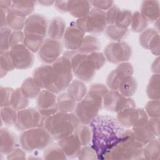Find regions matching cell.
<instances>
[{
	"label": "cell",
	"instance_id": "6da1fadb",
	"mask_svg": "<svg viewBox=\"0 0 160 160\" xmlns=\"http://www.w3.org/2000/svg\"><path fill=\"white\" fill-rule=\"evenodd\" d=\"M92 133L91 147L98 159H104L121 141L126 139L129 130L125 129L116 118L109 115L97 116L89 124Z\"/></svg>",
	"mask_w": 160,
	"mask_h": 160
},
{
	"label": "cell",
	"instance_id": "7a4b0ae2",
	"mask_svg": "<svg viewBox=\"0 0 160 160\" xmlns=\"http://www.w3.org/2000/svg\"><path fill=\"white\" fill-rule=\"evenodd\" d=\"M108 91L107 88L101 84H94L89 88L88 93L77 104L74 110V114L80 122L89 124L98 115L103 98Z\"/></svg>",
	"mask_w": 160,
	"mask_h": 160
},
{
	"label": "cell",
	"instance_id": "3957f363",
	"mask_svg": "<svg viewBox=\"0 0 160 160\" xmlns=\"http://www.w3.org/2000/svg\"><path fill=\"white\" fill-rule=\"evenodd\" d=\"M79 123L75 114L59 112L44 118L43 128L52 138L59 140L74 132Z\"/></svg>",
	"mask_w": 160,
	"mask_h": 160
},
{
	"label": "cell",
	"instance_id": "277c9868",
	"mask_svg": "<svg viewBox=\"0 0 160 160\" xmlns=\"http://www.w3.org/2000/svg\"><path fill=\"white\" fill-rule=\"evenodd\" d=\"M33 78L41 88L52 93H59L68 86L72 76V74H59L52 66L44 65L34 70Z\"/></svg>",
	"mask_w": 160,
	"mask_h": 160
},
{
	"label": "cell",
	"instance_id": "5b68a950",
	"mask_svg": "<svg viewBox=\"0 0 160 160\" xmlns=\"http://www.w3.org/2000/svg\"><path fill=\"white\" fill-rule=\"evenodd\" d=\"M142 144L135 136L133 132L129 130L128 136L118 143L106 156L109 159H139L142 156Z\"/></svg>",
	"mask_w": 160,
	"mask_h": 160
},
{
	"label": "cell",
	"instance_id": "8992f818",
	"mask_svg": "<svg viewBox=\"0 0 160 160\" xmlns=\"http://www.w3.org/2000/svg\"><path fill=\"white\" fill-rule=\"evenodd\" d=\"M51 139V136L43 127H38L24 131L19 138V142L24 150L32 151L44 148Z\"/></svg>",
	"mask_w": 160,
	"mask_h": 160
},
{
	"label": "cell",
	"instance_id": "52a82bcc",
	"mask_svg": "<svg viewBox=\"0 0 160 160\" xmlns=\"http://www.w3.org/2000/svg\"><path fill=\"white\" fill-rule=\"evenodd\" d=\"M65 54L70 58L72 72L79 80L89 82L92 79L96 69L88 54L71 50Z\"/></svg>",
	"mask_w": 160,
	"mask_h": 160
},
{
	"label": "cell",
	"instance_id": "ba28073f",
	"mask_svg": "<svg viewBox=\"0 0 160 160\" xmlns=\"http://www.w3.org/2000/svg\"><path fill=\"white\" fill-rule=\"evenodd\" d=\"M76 24L84 32H101L106 28V12L96 8L91 9L86 16L78 19Z\"/></svg>",
	"mask_w": 160,
	"mask_h": 160
},
{
	"label": "cell",
	"instance_id": "9c48e42d",
	"mask_svg": "<svg viewBox=\"0 0 160 160\" xmlns=\"http://www.w3.org/2000/svg\"><path fill=\"white\" fill-rule=\"evenodd\" d=\"M118 122L124 128H136L146 124L148 116L143 109L128 108L118 112L116 117Z\"/></svg>",
	"mask_w": 160,
	"mask_h": 160
},
{
	"label": "cell",
	"instance_id": "30bf717a",
	"mask_svg": "<svg viewBox=\"0 0 160 160\" xmlns=\"http://www.w3.org/2000/svg\"><path fill=\"white\" fill-rule=\"evenodd\" d=\"M44 117L38 110L33 108L23 109L17 113L15 126L19 131H26L29 129L43 127Z\"/></svg>",
	"mask_w": 160,
	"mask_h": 160
},
{
	"label": "cell",
	"instance_id": "8fae6325",
	"mask_svg": "<svg viewBox=\"0 0 160 160\" xmlns=\"http://www.w3.org/2000/svg\"><path fill=\"white\" fill-rule=\"evenodd\" d=\"M102 102L107 110L116 112L135 107V102L132 99L114 90L108 91L105 94Z\"/></svg>",
	"mask_w": 160,
	"mask_h": 160
},
{
	"label": "cell",
	"instance_id": "7c38bea8",
	"mask_svg": "<svg viewBox=\"0 0 160 160\" xmlns=\"http://www.w3.org/2000/svg\"><path fill=\"white\" fill-rule=\"evenodd\" d=\"M105 58L113 63L126 62L131 55V48L126 42H112L108 44L104 51Z\"/></svg>",
	"mask_w": 160,
	"mask_h": 160
},
{
	"label": "cell",
	"instance_id": "4fadbf2b",
	"mask_svg": "<svg viewBox=\"0 0 160 160\" xmlns=\"http://www.w3.org/2000/svg\"><path fill=\"white\" fill-rule=\"evenodd\" d=\"M9 53L15 68L22 69L32 66L33 54L24 44H19L11 47Z\"/></svg>",
	"mask_w": 160,
	"mask_h": 160
},
{
	"label": "cell",
	"instance_id": "5bb4252c",
	"mask_svg": "<svg viewBox=\"0 0 160 160\" xmlns=\"http://www.w3.org/2000/svg\"><path fill=\"white\" fill-rule=\"evenodd\" d=\"M62 50V44L58 40L47 39L43 41L39 49L38 56L42 62L53 63L59 58Z\"/></svg>",
	"mask_w": 160,
	"mask_h": 160
},
{
	"label": "cell",
	"instance_id": "9a60e30c",
	"mask_svg": "<svg viewBox=\"0 0 160 160\" xmlns=\"http://www.w3.org/2000/svg\"><path fill=\"white\" fill-rule=\"evenodd\" d=\"M132 131L136 138L145 146L159 136V118H151L146 124L132 128Z\"/></svg>",
	"mask_w": 160,
	"mask_h": 160
},
{
	"label": "cell",
	"instance_id": "2e32d148",
	"mask_svg": "<svg viewBox=\"0 0 160 160\" xmlns=\"http://www.w3.org/2000/svg\"><path fill=\"white\" fill-rule=\"evenodd\" d=\"M36 102L38 111L44 118L54 114L59 110L56 96L49 91H41Z\"/></svg>",
	"mask_w": 160,
	"mask_h": 160
},
{
	"label": "cell",
	"instance_id": "e0dca14e",
	"mask_svg": "<svg viewBox=\"0 0 160 160\" xmlns=\"http://www.w3.org/2000/svg\"><path fill=\"white\" fill-rule=\"evenodd\" d=\"M48 22L46 19L41 14H33L28 18L24 27V34H36L43 37L47 31Z\"/></svg>",
	"mask_w": 160,
	"mask_h": 160
},
{
	"label": "cell",
	"instance_id": "ac0fdd59",
	"mask_svg": "<svg viewBox=\"0 0 160 160\" xmlns=\"http://www.w3.org/2000/svg\"><path fill=\"white\" fill-rule=\"evenodd\" d=\"M84 32L77 26L76 22L71 25L64 32L63 42L65 47L71 51L78 49L84 38Z\"/></svg>",
	"mask_w": 160,
	"mask_h": 160
},
{
	"label": "cell",
	"instance_id": "d6986e66",
	"mask_svg": "<svg viewBox=\"0 0 160 160\" xmlns=\"http://www.w3.org/2000/svg\"><path fill=\"white\" fill-rule=\"evenodd\" d=\"M58 146L61 148L66 156L76 158L79 156L81 149V144L74 133L58 141Z\"/></svg>",
	"mask_w": 160,
	"mask_h": 160
},
{
	"label": "cell",
	"instance_id": "ffe728a7",
	"mask_svg": "<svg viewBox=\"0 0 160 160\" xmlns=\"http://www.w3.org/2000/svg\"><path fill=\"white\" fill-rule=\"evenodd\" d=\"M159 36L156 29H148L144 31L139 37V42L142 47L150 49L152 53L159 56Z\"/></svg>",
	"mask_w": 160,
	"mask_h": 160
},
{
	"label": "cell",
	"instance_id": "44dd1931",
	"mask_svg": "<svg viewBox=\"0 0 160 160\" xmlns=\"http://www.w3.org/2000/svg\"><path fill=\"white\" fill-rule=\"evenodd\" d=\"M17 145V139L14 134L7 129L1 130V152L3 154H9Z\"/></svg>",
	"mask_w": 160,
	"mask_h": 160
},
{
	"label": "cell",
	"instance_id": "7402d4cb",
	"mask_svg": "<svg viewBox=\"0 0 160 160\" xmlns=\"http://www.w3.org/2000/svg\"><path fill=\"white\" fill-rule=\"evenodd\" d=\"M91 10V4L88 1H68V11L74 17L79 19L86 16Z\"/></svg>",
	"mask_w": 160,
	"mask_h": 160
},
{
	"label": "cell",
	"instance_id": "603a6c76",
	"mask_svg": "<svg viewBox=\"0 0 160 160\" xmlns=\"http://www.w3.org/2000/svg\"><path fill=\"white\" fill-rule=\"evenodd\" d=\"M66 23L61 18H54L49 25L48 34L51 39L58 40L61 38L65 32Z\"/></svg>",
	"mask_w": 160,
	"mask_h": 160
},
{
	"label": "cell",
	"instance_id": "cb8c5ba5",
	"mask_svg": "<svg viewBox=\"0 0 160 160\" xmlns=\"http://www.w3.org/2000/svg\"><path fill=\"white\" fill-rule=\"evenodd\" d=\"M159 4L158 1H146L141 5V14L148 21H156L159 17Z\"/></svg>",
	"mask_w": 160,
	"mask_h": 160
},
{
	"label": "cell",
	"instance_id": "d4e9b609",
	"mask_svg": "<svg viewBox=\"0 0 160 160\" xmlns=\"http://www.w3.org/2000/svg\"><path fill=\"white\" fill-rule=\"evenodd\" d=\"M54 70L61 75H71L72 74V68L70 58L64 54L62 57L59 58L54 61L52 66Z\"/></svg>",
	"mask_w": 160,
	"mask_h": 160
},
{
	"label": "cell",
	"instance_id": "484cf974",
	"mask_svg": "<svg viewBox=\"0 0 160 160\" xmlns=\"http://www.w3.org/2000/svg\"><path fill=\"white\" fill-rule=\"evenodd\" d=\"M100 48L101 43L96 37L87 36L84 38L81 46L78 50L79 52L88 54L96 52Z\"/></svg>",
	"mask_w": 160,
	"mask_h": 160
},
{
	"label": "cell",
	"instance_id": "4316f807",
	"mask_svg": "<svg viewBox=\"0 0 160 160\" xmlns=\"http://www.w3.org/2000/svg\"><path fill=\"white\" fill-rule=\"evenodd\" d=\"M67 92L75 101L79 102L86 94V87L81 81L75 80L68 85Z\"/></svg>",
	"mask_w": 160,
	"mask_h": 160
},
{
	"label": "cell",
	"instance_id": "83f0119b",
	"mask_svg": "<svg viewBox=\"0 0 160 160\" xmlns=\"http://www.w3.org/2000/svg\"><path fill=\"white\" fill-rule=\"evenodd\" d=\"M58 109L60 112L70 113L75 110L76 101L71 98L68 92L62 93L57 98Z\"/></svg>",
	"mask_w": 160,
	"mask_h": 160
},
{
	"label": "cell",
	"instance_id": "f1b7e54d",
	"mask_svg": "<svg viewBox=\"0 0 160 160\" xmlns=\"http://www.w3.org/2000/svg\"><path fill=\"white\" fill-rule=\"evenodd\" d=\"M7 25L14 31H21L26 23V17L11 10L9 11L6 17Z\"/></svg>",
	"mask_w": 160,
	"mask_h": 160
},
{
	"label": "cell",
	"instance_id": "f546056e",
	"mask_svg": "<svg viewBox=\"0 0 160 160\" xmlns=\"http://www.w3.org/2000/svg\"><path fill=\"white\" fill-rule=\"evenodd\" d=\"M41 88L36 83L34 78L26 79L22 84L21 89L27 98H34L41 92Z\"/></svg>",
	"mask_w": 160,
	"mask_h": 160
},
{
	"label": "cell",
	"instance_id": "4dcf8cb0",
	"mask_svg": "<svg viewBox=\"0 0 160 160\" xmlns=\"http://www.w3.org/2000/svg\"><path fill=\"white\" fill-rule=\"evenodd\" d=\"M159 142L155 138L147 143L143 148L142 156L148 159H157L159 158Z\"/></svg>",
	"mask_w": 160,
	"mask_h": 160
},
{
	"label": "cell",
	"instance_id": "1f68e13d",
	"mask_svg": "<svg viewBox=\"0 0 160 160\" xmlns=\"http://www.w3.org/2000/svg\"><path fill=\"white\" fill-rule=\"evenodd\" d=\"M28 104V99L22 93L21 88H18L13 91L11 99V106L16 111H20L25 108Z\"/></svg>",
	"mask_w": 160,
	"mask_h": 160
},
{
	"label": "cell",
	"instance_id": "d6a6232c",
	"mask_svg": "<svg viewBox=\"0 0 160 160\" xmlns=\"http://www.w3.org/2000/svg\"><path fill=\"white\" fill-rule=\"evenodd\" d=\"M44 41V37L36 34H24V45L31 52H37L40 49Z\"/></svg>",
	"mask_w": 160,
	"mask_h": 160
},
{
	"label": "cell",
	"instance_id": "836d02e7",
	"mask_svg": "<svg viewBox=\"0 0 160 160\" xmlns=\"http://www.w3.org/2000/svg\"><path fill=\"white\" fill-rule=\"evenodd\" d=\"M34 3L31 1H13L10 10L26 17L33 11Z\"/></svg>",
	"mask_w": 160,
	"mask_h": 160
},
{
	"label": "cell",
	"instance_id": "e575fe53",
	"mask_svg": "<svg viewBox=\"0 0 160 160\" xmlns=\"http://www.w3.org/2000/svg\"><path fill=\"white\" fill-rule=\"evenodd\" d=\"M147 94L151 100H159V74L151 76L148 88Z\"/></svg>",
	"mask_w": 160,
	"mask_h": 160
},
{
	"label": "cell",
	"instance_id": "d590c367",
	"mask_svg": "<svg viewBox=\"0 0 160 160\" xmlns=\"http://www.w3.org/2000/svg\"><path fill=\"white\" fill-rule=\"evenodd\" d=\"M131 18L132 14L131 11L119 9L116 15L114 26L122 29H128V27L131 24Z\"/></svg>",
	"mask_w": 160,
	"mask_h": 160
},
{
	"label": "cell",
	"instance_id": "8d00e7d4",
	"mask_svg": "<svg viewBox=\"0 0 160 160\" xmlns=\"http://www.w3.org/2000/svg\"><path fill=\"white\" fill-rule=\"evenodd\" d=\"M74 133L77 136L82 146L88 145L91 141V130L86 124L79 125Z\"/></svg>",
	"mask_w": 160,
	"mask_h": 160
},
{
	"label": "cell",
	"instance_id": "74e56055",
	"mask_svg": "<svg viewBox=\"0 0 160 160\" xmlns=\"http://www.w3.org/2000/svg\"><path fill=\"white\" fill-rule=\"evenodd\" d=\"M131 25L133 31L139 32L144 31L148 26V20L141 12H136L132 14Z\"/></svg>",
	"mask_w": 160,
	"mask_h": 160
},
{
	"label": "cell",
	"instance_id": "f35d334b",
	"mask_svg": "<svg viewBox=\"0 0 160 160\" xmlns=\"http://www.w3.org/2000/svg\"><path fill=\"white\" fill-rule=\"evenodd\" d=\"M106 36L113 41H119L122 40L127 34L128 29H122L114 25L108 26L106 29Z\"/></svg>",
	"mask_w": 160,
	"mask_h": 160
},
{
	"label": "cell",
	"instance_id": "ab89813d",
	"mask_svg": "<svg viewBox=\"0 0 160 160\" xmlns=\"http://www.w3.org/2000/svg\"><path fill=\"white\" fill-rule=\"evenodd\" d=\"M1 117L4 124L8 126L15 125L17 119V113L16 110L9 106L2 108L1 111Z\"/></svg>",
	"mask_w": 160,
	"mask_h": 160
},
{
	"label": "cell",
	"instance_id": "60d3db41",
	"mask_svg": "<svg viewBox=\"0 0 160 160\" xmlns=\"http://www.w3.org/2000/svg\"><path fill=\"white\" fill-rule=\"evenodd\" d=\"M1 72H2V71H4L6 74L8 71L13 70L15 68L9 53V51L1 53Z\"/></svg>",
	"mask_w": 160,
	"mask_h": 160
},
{
	"label": "cell",
	"instance_id": "b9f144b4",
	"mask_svg": "<svg viewBox=\"0 0 160 160\" xmlns=\"http://www.w3.org/2000/svg\"><path fill=\"white\" fill-rule=\"evenodd\" d=\"M11 33V29L4 28L1 31V53L8 51L9 46V37Z\"/></svg>",
	"mask_w": 160,
	"mask_h": 160
},
{
	"label": "cell",
	"instance_id": "7bdbcfd3",
	"mask_svg": "<svg viewBox=\"0 0 160 160\" xmlns=\"http://www.w3.org/2000/svg\"><path fill=\"white\" fill-rule=\"evenodd\" d=\"M44 159H65L66 155L61 149L58 147H52L46 151L44 153Z\"/></svg>",
	"mask_w": 160,
	"mask_h": 160
},
{
	"label": "cell",
	"instance_id": "ee69618b",
	"mask_svg": "<svg viewBox=\"0 0 160 160\" xmlns=\"http://www.w3.org/2000/svg\"><path fill=\"white\" fill-rule=\"evenodd\" d=\"M148 116L151 118H159V100H151L146 106V110Z\"/></svg>",
	"mask_w": 160,
	"mask_h": 160
},
{
	"label": "cell",
	"instance_id": "f6af8a7d",
	"mask_svg": "<svg viewBox=\"0 0 160 160\" xmlns=\"http://www.w3.org/2000/svg\"><path fill=\"white\" fill-rule=\"evenodd\" d=\"M14 90L9 88H1V107L11 106V96Z\"/></svg>",
	"mask_w": 160,
	"mask_h": 160
},
{
	"label": "cell",
	"instance_id": "bcb514c9",
	"mask_svg": "<svg viewBox=\"0 0 160 160\" xmlns=\"http://www.w3.org/2000/svg\"><path fill=\"white\" fill-rule=\"evenodd\" d=\"M24 38V34L21 31H14L10 34L9 37V46L12 47L15 45L20 44L23 42Z\"/></svg>",
	"mask_w": 160,
	"mask_h": 160
},
{
	"label": "cell",
	"instance_id": "7dc6e473",
	"mask_svg": "<svg viewBox=\"0 0 160 160\" xmlns=\"http://www.w3.org/2000/svg\"><path fill=\"white\" fill-rule=\"evenodd\" d=\"M79 159H96L98 158L97 155L94 151V149L92 148V147H88V146H84V148H81V151L79 154Z\"/></svg>",
	"mask_w": 160,
	"mask_h": 160
},
{
	"label": "cell",
	"instance_id": "c3c4849f",
	"mask_svg": "<svg viewBox=\"0 0 160 160\" xmlns=\"http://www.w3.org/2000/svg\"><path fill=\"white\" fill-rule=\"evenodd\" d=\"M90 4H92L94 8L104 11L108 9L112 6L113 3L112 1H89Z\"/></svg>",
	"mask_w": 160,
	"mask_h": 160
},
{
	"label": "cell",
	"instance_id": "681fc988",
	"mask_svg": "<svg viewBox=\"0 0 160 160\" xmlns=\"http://www.w3.org/2000/svg\"><path fill=\"white\" fill-rule=\"evenodd\" d=\"M26 154L21 149L16 148L11 152L8 154V159H25Z\"/></svg>",
	"mask_w": 160,
	"mask_h": 160
},
{
	"label": "cell",
	"instance_id": "f907efd6",
	"mask_svg": "<svg viewBox=\"0 0 160 160\" xmlns=\"http://www.w3.org/2000/svg\"><path fill=\"white\" fill-rule=\"evenodd\" d=\"M55 6L56 7V8L60 11H62V12H66L68 11V2H55Z\"/></svg>",
	"mask_w": 160,
	"mask_h": 160
}]
</instances>
